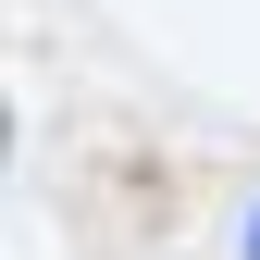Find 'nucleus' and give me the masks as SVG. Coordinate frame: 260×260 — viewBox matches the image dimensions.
I'll return each instance as SVG.
<instances>
[{
  "mask_svg": "<svg viewBox=\"0 0 260 260\" xmlns=\"http://www.w3.org/2000/svg\"><path fill=\"white\" fill-rule=\"evenodd\" d=\"M248 260H260V211H248Z\"/></svg>",
  "mask_w": 260,
  "mask_h": 260,
  "instance_id": "1",
  "label": "nucleus"
}]
</instances>
